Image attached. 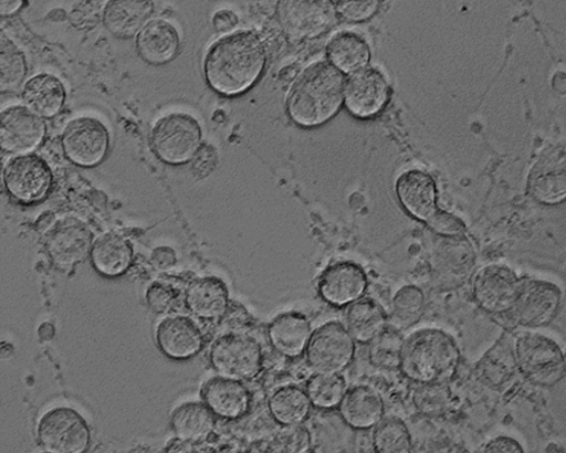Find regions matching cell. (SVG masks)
Returning <instances> with one entry per match:
<instances>
[{"mask_svg": "<svg viewBox=\"0 0 566 453\" xmlns=\"http://www.w3.org/2000/svg\"><path fill=\"white\" fill-rule=\"evenodd\" d=\"M154 12V0H107L103 22L114 36L130 39L150 22Z\"/></svg>", "mask_w": 566, "mask_h": 453, "instance_id": "cell-25", "label": "cell"}, {"mask_svg": "<svg viewBox=\"0 0 566 453\" xmlns=\"http://www.w3.org/2000/svg\"><path fill=\"white\" fill-rule=\"evenodd\" d=\"M136 50L146 63L155 66L166 65L179 53V32L166 20L150 21L137 34Z\"/></svg>", "mask_w": 566, "mask_h": 453, "instance_id": "cell-24", "label": "cell"}, {"mask_svg": "<svg viewBox=\"0 0 566 453\" xmlns=\"http://www.w3.org/2000/svg\"><path fill=\"white\" fill-rule=\"evenodd\" d=\"M368 288L365 270L353 261L328 265L317 283L319 297L334 307H347L364 297Z\"/></svg>", "mask_w": 566, "mask_h": 453, "instance_id": "cell-16", "label": "cell"}, {"mask_svg": "<svg viewBox=\"0 0 566 453\" xmlns=\"http://www.w3.org/2000/svg\"><path fill=\"white\" fill-rule=\"evenodd\" d=\"M374 450L381 453H407L412 450L410 432L398 418L384 419L373 432Z\"/></svg>", "mask_w": 566, "mask_h": 453, "instance_id": "cell-35", "label": "cell"}, {"mask_svg": "<svg viewBox=\"0 0 566 453\" xmlns=\"http://www.w3.org/2000/svg\"><path fill=\"white\" fill-rule=\"evenodd\" d=\"M265 66V51L260 38L250 31L222 36L205 59V76L216 93L240 96L251 88Z\"/></svg>", "mask_w": 566, "mask_h": 453, "instance_id": "cell-1", "label": "cell"}, {"mask_svg": "<svg viewBox=\"0 0 566 453\" xmlns=\"http://www.w3.org/2000/svg\"><path fill=\"white\" fill-rule=\"evenodd\" d=\"M326 52L329 61L346 73L359 71L370 59L367 42L357 33L347 31L329 40Z\"/></svg>", "mask_w": 566, "mask_h": 453, "instance_id": "cell-32", "label": "cell"}, {"mask_svg": "<svg viewBox=\"0 0 566 453\" xmlns=\"http://www.w3.org/2000/svg\"><path fill=\"white\" fill-rule=\"evenodd\" d=\"M562 302L560 288L552 282L523 278L515 302L507 313L512 322L526 329L549 325Z\"/></svg>", "mask_w": 566, "mask_h": 453, "instance_id": "cell-11", "label": "cell"}, {"mask_svg": "<svg viewBox=\"0 0 566 453\" xmlns=\"http://www.w3.org/2000/svg\"><path fill=\"white\" fill-rule=\"evenodd\" d=\"M62 147L65 157L84 168L101 165L111 148V133L106 124L93 116H77L63 129Z\"/></svg>", "mask_w": 566, "mask_h": 453, "instance_id": "cell-9", "label": "cell"}, {"mask_svg": "<svg viewBox=\"0 0 566 453\" xmlns=\"http://www.w3.org/2000/svg\"><path fill=\"white\" fill-rule=\"evenodd\" d=\"M28 74L24 53L4 32L0 40V87L4 93L19 89Z\"/></svg>", "mask_w": 566, "mask_h": 453, "instance_id": "cell-33", "label": "cell"}, {"mask_svg": "<svg viewBox=\"0 0 566 453\" xmlns=\"http://www.w3.org/2000/svg\"><path fill=\"white\" fill-rule=\"evenodd\" d=\"M338 410L348 426L366 431L385 419L386 405L379 392L367 386H357L346 392Z\"/></svg>", "mask_w": 566, "mask_h": 453, "instance_id": "cell-23", "label": "cell"}, {"mask_svg": "<svg viewBox=\"0 0 566 453\" xmlns=\"http://www.w3.org/2000/svg\"><path fill=\"white\" fill-rule=\"evenodd\" d=\"M427 223L429 229L439 236L458 239L465 234L464 223L455 215L441 210H438Z\"/></svg>", "mask_w": 566, "mask_h": 453, "instance_id": "cell-42", "label": "cell"}, {"mask_svg": "<svg viewBox=\"0 0 566 453\" xmlns=\"http://www.w3.org/2000/svg\"><path fill=\"white\" fill-rule=\"evenodd\" d=\"M22 98L28 108L40 117L56 116L66 102L64 83L55 75L41 73L30 78L22 91Z\"/></svg>", "mask_w": 566, "mask_h": 453, "instance_id": "cell-28", "label": "cell"}, {"mask_svg": "<svg viewBox=\"0 0 566 453\" xmlns=\"http://www.w3.org/2000/svg\"><path fill=\"white\" fill-rule=\"evenodd\" d=\"M345 81L334 66L317 62L308 66L294 84L289 98V113L304 127L332 119L340 109Z\"/></svg>", "mask_w": 566, "mask_h": 453, "instance_id": "cell-3", "label": "cell"}, {"mask_svg": "<svg viewBox=\"0 0 566 453\" xmlns=\"http://www.w3.org/2000/svg\"><path fill=\"white\" fill-rule=\"evenodd\" d=\"M209 359L218 376L242 382L259 377L264 361L260 343L243 334H227L217 338L211 345Z\"/></svg>", "mask_w": 566, "mask_h": 453, "instance_id": "cell-6", "label": "cell"}, {"mask_svg": "<svg viewBox=\"0 0 566 453\" xmlns=\"http://www.w3.org/2000/svg\"><path fill=\"white\" fill-rule=\"evenodd\" d=\"M239 17L230 10L218 11L212 19L213 28L217 32L227 33L239 25Z\"/></svg>", "mask_w": 566, "mask_h": 453, "instance_id": "cell-46", "label": "cell"}, {"mask_svg": "<svg viewBox=\"0 0 566 453\" xmlns=\"http://www.w3.org/2000/svg\"><path fill=\"white\" fill-rule=\"evenodd\" d=\"M218 162L219 157L216 148L209 144H205L193 158V170L197 176L203 178L214 171Z\"/></svg>", "mask_w": 566, "mask_h": 453, "instance_id": "cell-43", "label": "cell"}, {"mask_svg": "<svg viewBox=\"0 0 566 453\" xmlns=\"http://www.w3.org/2000/svg\"><path fill=\"white\" fill-rule=\"evenodd\" d=\"M356 340L343 324L333 322L318 327L306 349V362L315 373H342L355 358Z\"/></svg>", "mask_w": 566, "mask_h": 453, "instance_id": "cell-7", "label": "cell"}, {"mask_svg": "<svg viewBox=\"0 0 566 453\" xmlns=\"http://www.w3.org/2000/svg\"><path fill=\"white\" fill-rule=\"evenodd\" d=\"M312 334L311 323L298 312L282 313L268 327L271 347L289 358H298L306 352Z\"/></svg>", "mask_w": 566, "mask_h": 453, "instance_id": "cell-22", "label": "cell"}, {"mask_svg": "<svg viewBox=\"0 0 566 453\" xmlns=\"http://www.w3.org/2000/svg\"><path fill=\"white\" fill-rule=\"evenodd\" d=\"M272 419L282 426L302 425L312 411V401L306 390L297 386L276 389L268 401Z\"/></svg>", "mask_w": 566, "mask_h": 453, "instance_id": "cell-30", "label": "cell"}, {"mask_svg": "<svg viewBox=\"0 0 566 453\" xmlns=\"http://www.w3.org/2000/svg\"><path fill=\"white\" fill-rule=\"evenodd\" d=\"M53 171L49 162L36 155H17L3 169V183L9 194L20 203L43 201L53 188Z\"/></svg>", "mask_w": 566, "mask_h": 453, "instance_id": "cell-10", "label": "cell"}, {"mask_svg": "<svg viewBox=\"0 0 566 453\" xmlns=\"http://www.w3.org/2000/svg\"><path fill=\"white\" fill-rule=\"evenodd\" d=\"M132 243L120 234L108 232L94 240L90 261L94 270L106 278H118L126 274L133 264Z\"/></svg>", "mask_w": 566, "mask_h": 453, "instance_id": "cell-26", "label": "cell"}, {"mask_svg": "<svg viewBox=\"0 0 566 453\" xmlns=\"http://www.w3.org/2000/svg\"><path fill=\"white\" fill-rule=\"evenodd\" d=\"M214 417L205 402L188 401L175 408L170 426L175 436L182 442H201L213 433Z\"/></svg>", "mask_w": 566, "mask_h": 453, "instance_id": "cell-29", "label": "cell"}, {"mask_svg": "<svg viewBox=\"0 0 566 453\" xmlns=\"http://www.w3.org/2000/svg\"><path fill=\"white\" fill-rule=\"evenodd\" d=\"M203 130L191 114L171 112L161 116L150 131V147L165 164L179 166L190 162L202 146Z\"/></svg>", "mask_w": 566, "mask_h": 453, "instance_id": "cell-4", "label": "cell"}, {"mask_svg": "<svg viewBox=\"0 0 566 453\" xmlns=\"http://www.w3.org/2000/svg\"><path fill=\"white\" fill-rule=\"evenodd\" d=\"M381 0H336L340 15L352 22L370 19L380 8Z\"/></svg>", "mask_w": 566, "mask_h": 453, "instance_id": "cell-40", "label": "cell"}, {"mask_svg": "<svg viewBox=\"0 0 566 453\" xmlns=\"http://www.w3.org/2000/svg\"><path fill=\"white\" fill-rule=\"evenodd\" d=\"M532 197L544 204L566 200V152L560 148L545 151L534 165L528 179Z\"/></svg>", "mask_w": 566, "mask_h": 453, "instance_id": "cell-20", "label": "cell"}, {"mask_svg": "<svg viewBox=\"0 0 566 453\" xmlns=\"http://www.w3.org/2000/svg\"><path fill=\"white\" fill-rule=\"evenodd\" d=\"M201 397L217 418L227 421L245 418L251 411L253 401L251 391L242 381L221 376L206 382Z\"/></svg>", "mask_w": 566, "mask_h": 453, "instance_id": "cell-19", "label": "cell"}, {"mask_svg": "<svg viewBox=\"0 0 566 453\" xmlns=\"http://www.w3.org/2000/svg\"><path fill=\"white\" fill-rule=\"evenodd\" d=\"M285 428L276 436V451L306 452L311 450L312 438L306 428L301 425Z\"/></svg>", "mask_w": 566, "mask_h": 453, "instance_id": "cell-39", "label": "cell"}, {"mask_svg": "<svg viewBox=\"0 0 566 453\" xmlns=\"http://www.w3.org/2000/svg\"><path fill=\"white\" fill-rule=\"evenodd\" d=\"M402 208L413 218L428 222L437 212V187L433 178L420 170H409L397 181Z\"/></svg>", "mask_w": 566, "mask_h": 453, "instance_id": "cell-21", "label": "cell"}, {"mask_svg": "<svg viewBox=\"0 0 566 453\" xmlns=\"http://www.w3.org/2000/svg\"><path fill=\"white\" fill-rule=\"evenodd\" d=\"M27 0H0V14L3 18L13 17L19 13Z\"/></svg>", "mask_w": 566, "mask_h": 453, "instance_id": "cell-47", "label": "cell"}, {"mask_svg": "<svg viewBox=\"0 0 566 453\" xmlns=\"http://www.w3.org/2000/svg\"><path fill=\"white\" fill-rule=\"evenodd\" d=\"M515 366L533 383L552 387L566 375V358L560 346L537 331H524L513 345Z\"/></svg>", "mask_w": 566, "mask_h": 453, "instance_id": "cell-5", "label": "cell"}, {"mask_svg": "<svg viewBox=\"0 0 566 453\" xmlns=\"http://www.w3.org/2000/svg\"><path fill=\"white\" fill-rule=\"evenodd\" d=\"M405 339L395 329L387 328L380 336L369 343L368 358L370 365L381 370L400 369Z\"/></svg>", "mask_w": 566, "mask_h": 453, "instance_id": "cell-36", "label": "cell"}, {"mask_svg": "<svg viewBox=\"0 0 566 453\" xmlns=\"http://www.w3.org/2000/svg\"><path fill=\"white\" fill-rule=\"evenodd\" d=\"M276 19L282 30L295 39H312L336 23L333 0H277Z\"/></svg>", "mask_w": 566, "mask_h": 453, "instance_id": "cell-12", "label": "cell"}, {"mask_svg": "<svg viewBox=\"0 0 566 453\" xmlns=\"http://www.w3.org/2000/svg\"><path fill=\"white\" fill-rule=\"evenodd\" d=\"M346 323L349 333L359 344H369L388 328L385 309L370 298L359 299L348 306Z\"/></svg>", "mask_w": 566, "mask_h": 453, "instance_id": "cell-31", "label": "cell"}, {"mask_svg": "<svg viewBox=\"0 0 566 453\" xmlns=\"http://www.w3.org/2000/svg\"><path fill=\"white\" fill-rule=\"evenodd\" d=\"M159 350L172 360L198 356L205 347V335L190 316L176 314L164 317L156 329Z\"/></svg>", "mask_w": 566, "mask_h": 453, "instance_id": "cell-17", "label": "cell"}, {"mask_svg": "<svg viewBox=\"0 0 566 453\" xmlns=\"http://www.w3.org/2000/svg\"><path fill=\"white\" fill-rule=\"evenodd\" d=\"M427 308V301L422 291L416 286L400 288L394 297L392 310L398 326L408 329L417 325Z\"/></svg>", "mask_w": 566, "mask_h": 453, "instance_id": "cell-37", "label": "cell"}, {"mask_svg": "<svg viewBox=\"0 0 566 453\" xmlns=\"http://www.w3.org/2000/svg\"><path fill=\"white\" fill-rule=\"evenodd\" d=\"M151 263L158 270H169L177 263L176 252L169 246H159L153 251Z\"/></svg>", "mask_w": 566, "mask_h": 453, "instance_id": "cell-45", "label": "cell"}, {"mask_svg": "<svg viewBox=\"0 0 566 453\" xmlns=\"http://www.w3.org/2000/svg\"><path fill=\"white\" fill-rule=\"evenodd\" d=\"M484 452L522 453L524 447L521 442L509 435H497L491 439L481 449Z\"/></svg>", "mask_w": 566, "mask_h": 453, "instance_id": "cell-44", "label": "cell"}, {"mask_svg": "<svg viewBox=\"0 0 566 453\" xmlns=\"http://www.w3.org/2000/svg\"><path fill=\"white\" fill-rule=\"evenodd\" d=\"M36 436L43 450L52 453H82L92 441L87 422L70 407H56L43 414Z\"/></svg>", "mask_w": 566, "mask_h": 453, "instance_id": "cell-8", "label": "cell"}, {"mask_svg": "<svg viewBox=\"0 0 566 453\" xmlns=\"http://www.w3.org/2000/svg\"><path fill=\"white\" fill-rule=\"evenodd\" d=\"M146 299L154 312L158 314L167 313L175 307L178 293L168 284L155 282L148 287Z\"/></svg>", "mask_w": 566, "mask_h": 453, "instance_id": "cell-41", "label": "cell"}, {"mask_svg": "<svg viewBox=\"0 0 566 453\" xmlns=\"http://www.w3.org/2000/svg\"><path fill=\"white\" fill-rule=\"evenodd\" d=\"M418 413L429 418L444 415L451 403V392L447 384H418L412 394Z\"/></svg>", "mask_w": 566, "mask_h": 453, "instance_id": "cell-38", "label": "cell"}, {"mask_svg": "<svg viewBox=\"0 0 566 453\" xmlns=\"http://www.w3.org/2000/svg\"><path fill=\"white\" fill-rule=\"evenodd\" d=\"M185 305L205 322L221 319L229 307V291L224 282L209 276L196 280L187 287Z\"/></svg>", "mask_w": 566, "mask_h": 453, "instance_id": "cell-27", "label": "cell"}, {"mask_svg": "<svg viewBox=\"0 0 566 453\" xmlns=\"http://www.w3.org/2000/svg\"><path fill=\"white\" fill-rule=\"evenodd\" d=\"M346 106L359 118L381 113L390 98V85L379 70H361L350 77L345 91Z\"/></svg>", "mask_w": 566, "mask_h": 453, "instance_id": "cell-18", "label": "cell"}, {"mask_svg": "<svg viewBox=\"0 0 566 453\" xmlns=\"http://www.w3.org/2000/svg\"><path fill=\"white\" fill-rule=\"evenodd\" d=\"M45 134L42 117L27 106L13 105L0 114V146L8 154L25 155L36 150Z\"/></svg>", "mask_w": 566, "mask_h": 453, "instance_id": "cell-14", "label": "cell"}, {"mask_svg": "<svg viewBox=\"0 0 566 453\" xmlns=\"http://www.w3.org/2000/svg\"><path fill=\"white\" fill-rule=\"evenodd\" d=\"M93 242V234L84 221L66 217L55 222L46 234L45 249L54 265L71 271L90 256Z\"/></svg>", "mask_w": 566, "mask_h": 453, "instance_id": "cell-13", "label": "cell"}, {"mask_svg": "<svg viewBox=\"0 0 566 453\" xmlns=\"http://www.w3.org/2000/svg\"><path fill=\"white\" fill-rule=\"evenodd\" d=\"M461 352L455 339L440 329H421L403 343L400 371L416 384H448L458 373Z\"/></svg>", "mask_w": 566, "mask_h": 453, "instance_id": "cell-2", "label": "cell"}, {"mask_svg": "<svg viewBox=\"0 0 566 453\" xmlns=\"http://www.w3.org/2000/svg\"><path fill=\"white\" fill-rule=\"evenodd\" d=\"M521 278L502 263H492L479 270L473 294L476 303L488 313H509L517 296Z\"/></svg>", "mask_w": 566, "mask_h": 453, "instance_id": "cell-15", "label": "cell"}, {"mask_svg": "<svg viewBox=\"0 0 566 453\" xmlns=\"http://www.w3.org/2000/svg\"><path fill=\"white\" fill-rule=\"evenodd\" d=\"M306 392L318 410H335L347 392L346 380L342 373H315L307 380Z\"/></svg>", "mask_w": 566, "mask_h": 453, "instance_id": "cell-34", "label": "cell"}]
</instances>
